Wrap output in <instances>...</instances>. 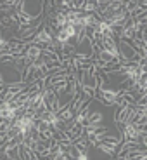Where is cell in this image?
Returning <instances> with one entry per match:
<instances>
[{
  "mask_svg": "<svg viewBox=\"0 0 147 160\" xmlns=\"http://www.w3.org/2000/svg\"><path fill=\"white\" fill-rule=\"evenodd\" d=\"M7 45H9V42L5 38H2V37H0V54H2L4 51H7Z\"/></svg>",
  "mask_w": 147,
  "mask_h": 160,
  "instance_id": "3",
  "label": "cell"
},
{
  "mask_svg": "<svg viewBox=\"0 0 147 160\" xmlns=\"http://www.w3.org/2000/svg\"><path fill=\"white\" fill-rule=\"evenodd\" d=\"M87 125H102V113L100 112H90L87 118Z\"/></svg>",
  "mask_w": 147,
  "mask_h": 160,
  "instance_id": "2",
  "label": "cell"
},
{
  "mask_svg": "<svg viewBox=\"0 0 147 160\" xmlns=\"http://www.w3.org/2000/svg\"><path fill=\"white\" fill-rule=\"evenodd\" d=\"M73 144H75V148L78 150V152H87L88 146H90V141H88V138L85 136V134H81L80 138H76L75 141H73Z\"/></svg>",
  "mask_w": 147,
  "mask_h": 160,
  "instance_id": "1",
  "label": "cell"
},
{
  "mask_svg": "<svg viewBox=\"0 0 147 160\" xmlns=\"http://www.w3.org/2000/svg\"><path fill=\"white\" fill-rule=\"evenodd\" d=\"M140 143H142V146L145 148V152H147V134H142V138H140Z\"/></svg>",
  "mask_w": 147,
  "mask_h": 160,
  "instance_id": "4",
  "label": "cell"
},
{
  "mask_svg": "<svg viewBox=\"0 0 147 160\" xmlns=\"http://www.w3.org/2000/svg\"><path fill=\"white\" fill-rule=\"evenodd\" d=\"M78 160H88V153H87V152H80Z\"/></svg>",
  "mask_w": 147,
  "mask_h": 160,
  "instance_id": "5",
  "label": "cell"
}]
</instances>
